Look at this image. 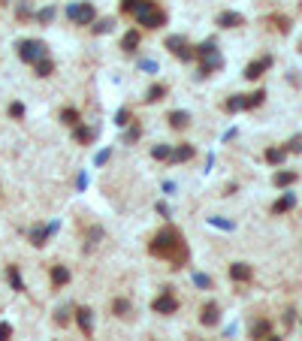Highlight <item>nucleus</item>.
<instances>
[{"instance_id":"1","label":"nucleus","mask_w":302,"mask_h":341,"mask_svg":"<svg viewBox=\"0 0 302 341\" xmlns=\"http://www.w3.org/2000/svg\"><path fill=\"white\" fill-rule=\"evenodd\" d=\"M148 251L154 254V257H160V260H166V263H172L175 269L187 266V260H191V251H187V242L181 239V233L175 230V226H163V230H160L154 239H151Z\"/></svg>"},{"instance_id":"2","label":"nucleus","mask_w":302,"mask_h":341,"mask_svg":"<svg viewBox=\"0 0 302 341\" xmlns=\"http://www.w3.org/2000/svg\"><path fill=\"white\" fill-rule=\"evenodd\" d=\"M197 58L203 61V64H200V79H206V75H212L215 69H221V67H224V58H221V52H218V43H215V40H206L203 46H197Z\"/></svg>"},{"instance_id":"3","label":"nucleus","mask_w":302,"mask_h":341,"mask_svg":"<svg viewBox=\"0 0 302 341\" xmlns=\"http://www.w3.org/2000/svg\"><path fill=\"white\" fill-rule=\"evenodd\" d=\"M133 18H136V24H142V27H160V24H166V12L154 3V0H145V3L133 12Z\"/></svg>"},{"instance_id":"4","label":"nucleus","mask_w":302,"mask_h":341,"mask_svg":"<svg viewBox=\"0 0 302 341\" xmlns=\"http://www.w3.org/2000/svg\"><path fill=\"white\" fill-rule=\"evenodd\" d=\"M15 52H18V61H24V64H36V61L49 58V49L43 40H21L15 46Z\"/></svg>"},{"instance_id":"5","label":"nucleus","mask_w":302,"mask_h":341,"mask_svg":"<svg viewBox=\"0 0 302 341\" xmlns=\"http://www.w3.org/2000/svg\"><path fill=\"white\" fill-rule=\"evenodd\" d=\"M67 18L73 24H94L97 21V9H94V3H88V0H82V3H70L67 6Z\"/></svg>"},{"instance_id":"6","label":"nucleus","mask_w":302,"mask_h":341,"mask_svg":"<svg viewBox=\"0 0 302 341\" xmlns=\"http://www.w3.org/2000/svg\"><path fill=\"white\" fill-rule=\"evenodd\" d=\"M178 61H194L197 58V49L187 43V36H181V33H172V36H166V43H163Z\"/></svg>"},{"instance_id":"7","label":"nucleus","mask_w":302,"mask_h":341,"mask_svg":"<svg viewBox=\"0 0 302 341\" xmlns=\"http://www.w3.org/2000/svg\"><path fill=\"white\" fill-rule=\"evenodd\" d=\"M151 308H154V314H175L178 311V299L172 296V287H163V293L151 302Z\"/></svg>"},{"instance_id":"8","label":"nucleus","mask_w":302,"mask_h":341,"mask_svg":"<svg viewBox=\"0 0 302 341\" xmlns=\"http://www.w3.org/2000/svg\"><path fill=\"white\" fill-rule=\"evenodd\" d=\"M58 230V223H49V226H43V223H36L33 230H30V245L33 248H43L46 242H49V236Z\"/></svg>"},{"instance_id":"9","label":"nucleus","mask_w":302,"mask_h":341,"mask_svg":"<svg viewBox=\"0 0 302 341\" xmlns=\"http://www.w3.org/2000/svg\"><path fill=\"white\" fill-rule=\"evenodd\" d=\"M269 67H272V58H269V55H266V58H260V61H251V64L245 67V79H251V82H257V79H260V75H263V72H266Z\"/></svg>"},{"instance_id":"10","label":"nucleus","mask_w":302,"mask_h":341,"mask_svg":"<svg viewBox=\"0 0 302 341\" xmlns=\"http://www.w3.org/2000/svg\"><path fill=\"white\" fill-rule=\"evenodd\" d=\"M76 323H79V329H82L85 338L94 335V317H91V308H76Z\"/></svg>"},{"instance_id":"11","label":"nucleus","mask_w":302,"mask_h":341,"mask_svg":"<svg viewBox=\"0 0 302 341\" xmlns=\"http://www.w3.org/2000/svg\"><path fill=\"white\" fill-rule=\"evenodd\" d=\"M194 157H197V148L187 145V142H181V145L172 148V163H184V160H194Z\"/></svg>"},{"instance_id":"12","label":"nucleus","mask_w":302,"mask_h":341,"mask_svg":"<svg viewBox=\"0 0 302 341\" xmlns=\"http://www.w3.org/2000/svg\"><path fill=\"white\" fill-rule=\"evenodd\" d=\"M94 136H97V130H94V127H88V124H76V127H73V139L79 142V145H91V142H94Z\"/></svg>"},{"instance_id":"13","label":"nucleus","mask_w":302,"mask_h":341,"mask_svg":"<svg viewBox=\"0 0 302 341\" xmlns=\"http://www.w3.org/2000/svg\"><path fill=\"white\" fill-rule=\"evenodd\" d=\"M200 323H203V326H218V323H221V308L215 305V302H209V305L203 308Z\"/></svg>"},{"instance_id":"14","label":"nucleus","mask_w":302,"mask_h":341,"mask_svg":"<svg viewBox=\"0 0 302 341\" xmlns=\"http://www.w3.org/2000/svg\"><path fill=\"white\" fill-rule=\"evenodd\" d=\"M139 43H142V36H139V30H127V33L121 36V49H124L127 55H133V52L139 49Z\"/></svg>"},{"instance_id":"15","label":"nucleus","mask_w":302,"mask_h":341,"mask_svg":"<svg viewBox=\"0 0 302 341\" xmlns=\"http://www.w3.org/2000/svg\"><path fill=\"white\" fill-rule=\"evenodd\" d=\"M251 275H254V269L248 266V263H233L230 266V278L233 281H251Z\"/></svg>"},{"instance_id":"16","label":"nucleus","mask_w":302,"mask_h":341,"mask_svg":"<svg viewBox=\"0 0 302 341\" xmlns=\"http://www.w3.org/2000/svg\"><path fill=\"white\" fill-rule=\"evenodd\" d=\"M187 124H191V115H187L184 109H175V112H169V127H172V130H184Z\"/></svg>"},{"instance_id":"17","label":"nucleus","mask_w":302,"mask_h":341,"mask_svg":"<svg viewBox=\"0 0 302 341\" xmlns=\"http://www.w3.org/2000/svg\"><path fill=\"white\" fill-rule=\"evenodd\" d=\"M218 24H221V27H239V24H245V18H242L239 12H233V9H226V12L218 15Z\"/></svg>"},{"instance_id":"18","label":"nucleus","mask_w":302,"mask_h":341,"mask_svg":"<svg viewBox=\"0 0 302 341\" xmlns=\"http://www.w3.org/2000/svg\"><path fill=\"white\" fill-rule=\"evenodd\" d=\"M70 284V269L67 266H52V287H67Z\"/></svg>"},{"instance_id":"19","label":"nucleus","mask_w":302,"mask_h":341,"mask_svg":"<svg viewBox=\"0 0 302 341\" xmlns=\"http://www.w3.org/2000/svg\"><path fill=\"white\" fill-rule=\"evenodd\" d=\"M224 109H226V112H242V109H248V94H233L230 100L224 103Z\"/></svg>"},{"instance_id":"20","label":"nucleus","mask_w":302,"mask_h":341,"mask_svg":"<svg viewBox=\"0 0 302 341\" xmlns=\"http://www.w3.org/2000/svg\"><path fill=\"white\" fill-rule=\"evenodd\" d=\"M293 205H296V197H293V194H284V197L272 205V214H284V211H290Z\"/></svg>"},{"instance_id":"21","label":"nucleus","mask_w":302,"mask_h":341,"mask_svg":"<svg viewBox=\"0 0 302 341\" xmlns=\"http://www.w3.org/2000/svg\"><path fill=\"white\" fill-rule=\"evenodd\" d=\"M6 281H9V287H12V290L24 293V278L18 275V269H15V266H6Z\"/></svg>"},{"instance_id":"22","label":"nucleus","mask_w":302,"mask_h":341,"mask_svg":"<svg viewBox=\"0 0 302 341\" xmlns=\"http://www.w3.org/2000/svg\"><path fill=\"white\" fill-rule=\"evenodd\" d=\"M33 67H36V75H40V79H46V75H52V72H55V61H52V58L36 61Z\"/></svg>"},{"instance_id":"23","label":"nucleus","mask_w":302,"mask_h":341,"mask_svg":"<svg viewBox=\"0 0 302 341\" xmlns=\"http://www.w3.org/2000/svg\"><path fill=\"white\" fill-rule=\"evenodd\" d=\"M284 157H287V148H269L266 151V163H272V166L284 163Z\"/></svg>"},{"instance_id":"24","label":"nucleus","mask_w":302,"mask_h":341,"mask_svg":"<svg viewBox=\"0 0 302 341\" xmlns=\"http://www.w3.org/2000/svg\"><path fill=\"white\" fill-rule=\"evenodd\" d=\"M163 97H166V85H160V82H157V85H151L148 94H145L148 103H157V100H163Z\"/></svg>"},{"instance_id":"25","label":"nucleus","mask_w":302,"mask_h":341,"mask_svg":"<svg viewBox=\"0 0 302 341\" xmlns=\"http://www.w3.org/2000/svg\"><path fill=\"white\" fill-rule=\"evenodd\" d=\"M70 317H76V311H73L70 305H61V308L55 311V323H58V326H67V323H70Z\"/></svg>"},{"instance_id":"26","label":"nucleus","mask_w":302,"mask_h":341,"mask_svg":"<svg viewBox=\"0 0 302 341\" xmlns=\"http://www.w3.org/2000/svg\"><path fill=\"white\" fill-rule=\"evenodd\" d=\"M151 157L154 160H172V145H154L151 148Z\"/></svg>"},{"instance_id":"27","label":"nucleus","mask_w":302,"mask_h":341,"mask_svg":"<svg viewBox=\"0 0 302 341\" xmlns=\"http://www.w3.org/2000/svg\"><path fill=\"white\" fill-rule=\"evenodd\" d=\"M112 27H115V21H112V18H100V21H94V24H91V33L103 36V33H109Z\"/></svg>"},{"instance_id":"28","label":"nucleus","mask_w":302,"mask_h":341,"mask_svg":"<svg viewBox=\"0 0 302 341\" xmlns=\"http://www.w3.org/2000/svg\"><path fill=\"white\" fill-rule=\"evenodd\" d=\"M251 335L257 338V341H263L269 335V320H260V323H254V329H251Z\"/></svg>"},{"instance_id":"29","label":"nucleus","mask_w":302,"mask_h":341,"mask_svg":"<svg viewBox=\"0 0 302 341\" xmlns=\"http://www.w3.org/2000/svg\"><path fill=\"white\" fill-rule=\"evenodd\" d=\"M61 121H64V124H70V127H76V124H79V112H76L73 106H70V109H64V112H61Z\"/></svg>"},{"instance_id":"30","label":"nucleus","mask_w":302,"mask_h":341,"mask_svg":"<svg viewBox=\"0 0 302 341\" xmlns=\"http://www.w3.org/2000/svg\"><path fill=\"white\" fill-rule=\"evenodd\" d=\"M112 311H115L118 317H127L130 314V302L127 299H115V302H112Z\"/></svg>"},{"instance_id":"31","label":"nucleus","mask_w":302,"mask_h":341,"mask_svg":"<svg viewBox=\"0 0 302 341\" xmlns=\"http://www.w3.org/2000/svg\"><path fill=\"white\" fill-rule=\"evenodd\" d=\"M296 181V172H275V187H287Z\"/></svg>"},{"instance_id":"32","label":"nucleus","mask_w":302,"mask_h":341,"mask_svg":"<svg viewBox=\"0 0 302 341\" xmlns=\"http://www.w3.org/2000/svg\"><path fill=\"white\" fill-rule=\"evenodd\" d=\"M115 124H118V127H127V124H130V109H127V106H121V109L115 112Z\"/></svg>"},{"instance_id":"33","label":"nucleus","mask_w":302,"mask_h":341,"mask_svg":"<svg viewBox=\"0 0 302 341\" xmlns=\"http://www.w3.org/2000/svg\"><path fill=\"white\" fill-rule=\"evenodd\" d=\"M263 100H266V91H263V88H260V91H254V94H248V109H257Z\"/></svg>"},{"instance_id":"34","label":"nucleus","mask_w":302,"mask_h":341,"mask_svg":"<svg viewBox=\"0 0 302 341\" xmlns=\"http://www.w3.org/2000/svg\"><path fill=\"white\" fill-rule=\"evenodd\" d=\"M145 3V0H121V12H127V15H133L139 6Z\"/></svg>"},{"instance_id":"35","label":"nucleus","mask_w":302,"mask_h":341,"mask_svg":"<svg viewBox=\"0 0 302 341\" xmlns=\"http://www.w3.org/2000/svg\"><path fill=\"white\" fill-rule=\"evenodd\" d=\"M139 136H142V127H139V121H136V124H133V127H130V130L124 133V145H130V142H136Z\"/></svg>"},{"instance_id":"36","label":"nucleus","mask_w":302,"mask_h":341,"mask_svg":"<svg viewBox=\"0 0 302 341\" xmlns=\"http://www.w3.org/2000/svg\"><path fill=\"white\" fill-rule=\"evenodd\" d=\"M194 284H197L200 290H209V287H212V278L203 275V272H194Z\"/></svg>"},{"instance_id":"37","label":"nucleus","mask_w":302,"mask_h":341,"mask_svg":"<svg viewBox=\"0 0 302 341\" xmlns=\"http://www.w3.org/2000/svg\"><path fill=\"white\" fill-rule=\"evenodd\" d=\"M52 18H55V6H46V9L36 12V21H43V24H49Z\"/></svg>"},{"instance_id":"38","label":"nucleus","mask_w":302,"mask_h":341,"mask_svg":"<svg viewBox=\"0 0 302 341\" xmlns=\"http://www.w3.org/2000/svg\"><path fill=\"white\" fill-rule=\"evenodd\" d=\"M9 115L12 118H24V103H9Z\"/></svg>"},{"instance_id":"39","label":"nucleus","mask_w":302,"mask_h":341,"mask_svg":"<svg viewBox=\"0 0 302 341\" xmlns=\"http://www.w3.org/2000/svg\"><path fill=\"white\" fill-rule=\"evenodd\" d=\"M15 15H18V18H30V6H27V0H21V3H18Z\"/></svg>"},{"instance_id":"40","label":"nucleus","mask_w":302,"mask_h":341,"mask_svg":"<svg viewBox=\"0 0 302 341\" xmlns=\"http://www.w3.org/2000/svg\"><path fill=\"white\" fill-rule=\"evenodd\" d=\"M12 338V326L9 323H0V341H9Z\"/></svg>"},{"instance_id":"41","label":"nucleus","mask_w":302,"mask_h":341,"mask_svg":"<svg viewBox=\"0 0 302 341\" xmlns=\"http://www.w3.org/2000/svg\"><path fill=\"white\" fill-rule=\"evenodd\" d=\"M109 157H112V148H103L100 154H97V160H94V163H97V166H103V163H106Z\"/></svg>"},{"instance_id":"42","label":"nucleus","mask_w":302,"mask_h":341,"mask_svg":"<svg viewBox=\"0 0 302 341\" xmlns=\"http://www.w3.org/2000/svg\"><path fill=\"white\" fill-rule=\"evenodd\" d=\"M287 151H299V154H302V136L290 139V142H287Z\"/></svg>"},{"instance_id":"43","label":"nucleus","mask_w":302,"mask_h":341,"mask_svg":"<svg viewBox=\"0 0 302 341\" xmlns=\"http://www.w3.org/2000/svg\"><path fill=\"white\" fill-rule=\"evenodd\" d=\"M209 223L221 226V230H233V223H226V220H221V217H209Z\"/></svg>"},{"instance_id":"44","label":"nucleus","mask_w":302,"mask_h":341,"mask_svg":"<svg viewBox=\"0 0 302 341\" xmlns=\"http://www.w3.org/2000/svg\"><path fill=\"white\" fill-rule=\"evenodd\" d=\"M139 67L148 69V72H157V64H154V61H139Z\"/></svg>"},{"instance_id":"45","label":"nucleus","mask_w":302,"mask_h":341,"mask_svg":"<svg viewBox=\"0 0 302 341\" xmlns=\"http://www.w3.org/2000/svg\"><path fill=\"white\" fill-rule=\"evenodd\" d=\"M157 211H160L163 217H169V205H166V203H157Z\"/></svg>"},{"instance_id":"46","label":"nucleus","mask_w":302,"mask_h":341,"mask_svg":"<svg viewBox=\"0 0 302 341\" xmlns=\"http://www.w3.org/2000/svg\"><path fill=\"white\" fill-rule=\"evenodd\" d=\"M266 341H278V335H266Z\"/></svg>"},{"instance_id":"47","label":"nucleus","mask_w":302,"mask_h":341,"mask_svg":"<svg viewBox=\"0 0 302 341\" xmlns=\"http://www.w3.org/2000/svg\"><path fill=\"white\" fill-rule=\"evenodd\" d=\"M299 52H302V46H299Z\"/></svg>"}]
</instances>
